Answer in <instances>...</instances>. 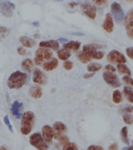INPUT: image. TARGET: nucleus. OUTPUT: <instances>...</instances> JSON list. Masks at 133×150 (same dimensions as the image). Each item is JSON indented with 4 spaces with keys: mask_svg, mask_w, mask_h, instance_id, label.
Returning <instances> with one entry per match:
<instances>
[{
    "mask_svg": "<svg viewBox=\"0 0 133 150\" xmlns=\"http://www.w3.org/2000/svg\"><path fill=\"white\" fill-rule=\"evenodd\" d=\"M81 47V42L78 41H69V42H66L65 44H64L63 48L67 50H78Z\"/></svg>",
    "mask_w": 133,
    "mask_h": 150,
    "instance_id": "aec40b11",
    "label": "nucleus"
},
{
    "mask_svg": "<svg viewBox=\"0 0 133 150\" xmlns=\"http://www.w3.org/2000/svg\"><path fill=\"white\" fill-rule=\"evenodd\" d=\"M10 32V30L6 28L5 27H2V26H0V35H2L3 36H6L8 35V33Z\"/></svg>",
    "mask_w": 133,
    "mask_h": 150,
    "instance_id": "f704fd0d",
    "label": "nucleus"
},
{
    "mask_svg": "<svg viewBox=\"0 0 133 150\" xmlns=\"http://www.w3.org/2000/svg\"><path fill=\"white\" fill-rule=\"evenodd\" d=\"M125 28L128 38L133 40V8L128 10L125 18Z\"/></svg>",
    "mask_w": 133,
    "mask_h": 150,
    "instance_id": "1a4fd4ad",
    "label": "nucleus"
},
{
    "mask_svg": "<svg viewBox=\"0 0 133 150\" xmlns=\"http://www.w3.org/2000/svg\"><path fill=\"white\" fill-rule=\"evenodd\" d=\"M102 27L106 32L111 33L113 30V17L111 16V13H106L104 21L103 23Z\"/></svg>",
    "mask_w": 133,
    "mask_h": 150,
    "instance_id": "2eb2a0df",
    "label": "nucleus"
},
{
    "mask_svg": "<svg viewBox=\"0 0 133 150\" xmlns=\"http://www.w3.org/2000/svg\"><path fill=\"white\" fill-rule=\"evenodd\" d=\"M123 120L126 124L131 125L133 123V116L129 113H125L123 115Z\"/></svg>",
    "mask_w": 133,
    "mask_h": 150,
    "instance_id": "7c9ffc66",
    "label": "nucleus"
},
{
    "mask_svg": "<svg viewBox=\"0 0 133 150\" xmlns=\"http://www.w3.org/2000/svg\"><path fill=\"white\" fill-rule=\"evenodd\" d=\"M15 5L9 0H0V13L6 17H11L13 13Z\"/></svg>",
    "mask_w": 133,
    "mask_h": 150,
    "instance_id": "6e6552de",
    "label": "nucleus"
},
{
    "mask_svg": "<svg viewBox=\"0 0 133 150\" xmlns=\"http://www.w3.org/2000/svg\"><path fill=\"white\" fill-rule=\"evenodd\" d=\"M59 142H60V145H61L62 146H64V145H66V143L69 142V139L68 138L66 137V136H63L59 140Z\"/></svg>",
    "mask_w": 133,
    "mask_h": 150,
    "instance_id": "c9c22d12",
    "label": "nucleus"
},
{
    "mask_svg": "<svg viewBox=\"0 0 133 150\" xmlns=\"http://www.w3.org/2000/svg\"><path fill=\"white\" fill-rule=\"evenodd\" d=\"M126 54L129 58L131 59H133V47H128L127 49L125 50Z\"/></svg>",
    "mask_w": 133,
    "mask_h": 150,
    "instance_id": "e433bc0d",
    "label": "nucleus"
},
{
    "mask_svg": "<svg viewBox=\"0 0 133 150\" xmlns=\"http://www.w3.org/2000/svg\"><path fill=\"white\" fill-rule=\"evenodd\" d=\"M29 95L34 99H39L42 96V90L40 86L37 85L31 86L29 91H28Z\"/></svg>",
    "mask_w": 133,
    "mask_h": 150,
    "instance_id": "a211bd4d",
    "label": "nucleus"
},
{
    "mask_svg": "<svg viewBox=\"0 0 133 150\" xmlns=\"http://www.w3.org/2000/svg\"><path fill=\"white\" fill-rule=\"evenodd\" d=\"M3 120H4V123H5L6 125L7 126L8 129L10 130V132L13 133V128L12 124L10 123V120H9V116H6L5 117H4V119H3Z\"/></svg>",
    "mask_w": 133,
    "mask_h": 150,
    "instance_id": "473e14b6",
    "label": "nucleus"
},
{
    "mask_svg": "<svg viewBox=\"0 0 133 150\" xmlns=\"http://www.w3.org/2000/svg\"><path fill=\"white\" fill-rule=\"evenodd\" d=\"M59 64V62L57 58L53 57L52 59H51L49 62H46L44 64H42V69H44L45 71H49L54 70L55 69H57V66Z\"/></svg>",
    "mask_w": 133,
    "mask_h": 150,
    "instance_id": "6ab92c4d",
    "label": "nucleus"
},
{
    "mask_svg": "<svg viewBox=\"0 0 133 150\" xmlns=\"http://www.w3.org/2000/svg\"><path fill=\"white\" fill-rule=\"evenodd\" d=\"M87 150H104V149L99 145H90Z\"/></svg>",
    "mask_w": 133,
    "mask_h": 150,
    "instance_id": "58836bf2",
    "label": "nucleus"
},
{
    "mask_svg": "<svg viewBox=\"0 0 133 150\" xmlns=\"http://www.w3.org/2000/svg\"><path fill=\"white\" fill-rule=\"evenodd\" d=\"M63 150H78V148L75 143L69 142L63 146Z\"/></svg>",
    "mask_w": 133,
    "mask_h": 150,
    "instance_id": "c756f323",
    "label": "nucleus"
},
{
    "mask_svg": "<svg viewBox=\"0 0 133 150\" xmlns=\"http://www.w3.org/2000/svg\"><path fill=\"white\" fill-rule=\"evenodd\" d=\"M55 130L49 125H45L42 128V135L44 141L47 144H52V139L54 138Z\"/></svg>",
    "mask_w": 133,
    "mask_h": 150,
    "instance_id": "f8f14e48",
    "label": "nucleus"
},
{
    "mask_svg": "<svg viewBox=\"0 0 133 150\" xmlns=\"http://www.w3.org/2000/svg\"><path fill=\"white\" fill-rule=\"evenodd\" d=\"M120 134H121V138L122 142L125 144H126V145H129V140H128V127H124L121 128Z\"/></svg>",
    "mask_w": 133,
    "mask_h": 150,
    "instance_id": "bb28decb",
    "label": "nucleus"
},
{
    "mask_svg": "<svg viewBox=\"0 0 133 150\" xmlns=\"http://www.w3.org/2000/svg\"><path fill=\"white\" fill-rule=\"evenodd\" d=\"M102 69V65L98 63H91L87 66V70L89 72H96Z\"/></svg>",
    "mask_w": 133,
    "mask_h": 150,
    "instance_id": "cd10ccee",
    "label": "nucleus"
},
{
    "mask_svg": "<svg viewBox=\"0 0 133 150\" xmlns=\"http://www.w3.org/2000/svg\"><path fill=\"white\" fill-rule=\"evenodd\" d=\"M53 129L55 130L54 138L56 140L58 141L63 136H64V134L66 133V130H67L66 125L62 123V122H59V121H57V122H55L53 123Z\"/></svg>",
    "mask_w": 133,
    "mask_h": 150,
    "instance_id": "ddd939ff",
    "label": "nucleus"
},
{
    "mask_svg": "<svg viewBox=\"0 0 133 150\" xmlns=\"http://www.w3.org/2000/svg\"><path fill=\"white\" fill-rule=\"evenodd\" d=\"M55 1H58V2H62V1H64V0H55Z\"/></svg>",
    "mask_w": 133,
    "mask_h": 150,
    "instance_id": "603ef678",
    "label": "nucleus"
},
{
    "mask_svg": "<svg viewBox=\"0 0 133 150\" xmlns=\"http://www.w3.org/2000/svg\"><path fill=\"white\" fill-rule=\"evenodd\" d=\"M109 150H118V145L116 143H113L109 146Z\"/></svg>",
    "mask_w": 133,
    "mask_h": 150,
    "instance_id": "37998d69",
    "label": "nucleus"
},
{
    "mask_svg": "<svg viewBox=\"0 0 133 150\" xmlns=\"http://www.w3.org/2000/svg\"><path fill=\"white\" fill-rule=\"evenodd\" d=\"M29 142L30 144L38 150L49 149V145L45 142L42 138V135L40 133H35L32 134L30 136Z\"/></svg>",
    "mask_w": 133,
    "mask_h": 150,
    "instance_id": "39448f33",
    "label": "nucleus"
},
{
    "mask_svg": "<svg viewBox=\"0 0 133 150\" xmlns=\"http://www.w3.org/2000/svg\"><path fill=\"white\" fill-rule=\"evenodd\" d=\"M73 66H74V64H73V62H71V61H65V62L63 64V67H64V69L66 71H70V70H71L73 69Z\"/></svg>",
    "mask_w": 133,
    "mask_h": 150,
    "instance_id": "2f4dec72",
    "label": "nucleus"
},
{
    "mask_svg": "<svg viewBox=\"0 0 133 150\" xmlns=\"http://www.w3.org/2000/svg\"><path fill=\"white\" fill-rule=\"evenodd\" d=\"M112 100L114 104H120L123 101V97L121 94V92L119 90H116L113 92V95H112Z\"/></svg>",
    "mask_w": 133,
    "mask_h": 150,
    "instance_id": "393cba45",
    "label": "nucleus"
},
{
    "mask_svg": "<svg viewBox=\"0 0 133 150\" xmlns=\"http://www.w3.org/2000/svg\"><path fill=\"white\" fill-rule=\"evenodd\" d=\"M94 75H95V72H90V73H86V74H85L84 76H83V78H84V79H89V78H92V77H93Z\"/></svg>",
    "mask_w": 133,
    "mask_h": 150,
    "instance_id": "c03bdc74",
    "label": "nucleus"
},
{
    "mask_svg": "<svg viewBox=\"0 0 133 150\" xmlns=\"http://www.w3.org/2000/svg\"><path fill=\"white\" fill-rule=\"evenodd\" d=\"M0 150H10L9 148L6 146V145H1L0 146Z\"/></svg>",
    "mask_w": 133,
    "mask_h": 150,
    "instance_id": "a18cd8bd",
    "label": "nucleus"
},
{
    "mask_svg": "<svg viewBox=\"0 0 133 150\" xmlns=\"http://www.w3.org/2000/svg\"><path fill=\"white\" fill-rule=\"evenodd\" d=\"M121 150H133V146H127V147H124Z\"/></svg>",
    "mask_w": 133,
    "mask_h": 150,
    "instance_id": "49530a36",
    "label": "nucleus"
},
{
    "mask_svg": "<svg viewBox=\"0 0 133 150\" xmlns=\"http://www.w3.org/2000/svg\"><path fill=\"white\" fill-rule=\"evenodd\" d=\"M132 144H133V141H132Z\"/></svg>",
    "mask_w": 133,
    "mask_h": 150,
    "instance_id": "5fc2aeb1",
    "label": "nucleus"
},
{
    "mask_svg": "<svg viewBox=\"0 0 133 150\" xmlns=\"http://www.w3.org/2000/svg\"><path fill=\"white\" fill-rule=\"evenodd\" d=\"M103 47H103L102 45L92 43V44L85 45L82 49V51L85 54H87L90 59L100 60L104 57V52L98 51V50L101 49Z\"/></svg>",
    "mask_w": 133,
    "mask_h": 150,
    "instance_id": "7ed1b4c3",
    "label": "nucleus"
},
{
    "mask_svg": "<svg viewBox=\"0 0 133 150\" xmlns=\"http://www.w3.org/2000/svg\"><path fill=\"white\" fill-rule=\"evenodd\" d=\"M105 69H106V71H111V72H115L116 71L115 68L112 64H107V65H106Z\"/></svg>",
    "mask_w": 133,
    "mask_h": 150,
    "instance_id": "ea45409f",
    "label": "nucleus"
},
{
    "mask_svg": "<svg viewBox=\"0 0 133 150\" xmlns=\"http://www.w3.org/2000/svg\"><path fill=\"white\" fill-rule=\"evenodd\" d=\"M106 58H107L109 63H111V64H120L126 63V62H127L124 54H122L118 50H113L109 52Z\"/></svg>",
    "mask_w": 133,
    "mask_h": 150,
    "instance_id": "423d86ee",
    "label": "nucleus"
},
{
    "mask_svg": "<svg viewBox=\"0 0 133 150\" xmlns=\"http://www.w3.org/2000/svg\"><path fill=\"white\" fill-rule=\"evenodd\" d=\"M78 2H81V3H85L86 2V0H78Z\"/></svg>",
    "mask_w": 133,
    "mask_h": 150,
    "instance_id": "8fccbe9b",
    "label": "nucleus"
},
{
    "mask_svg": "<svg viewBox=\"0 0 133 150\" xmlns=\"http://www.w3.org/2000/svg\"><path fill=\"white\" fill-rule=\"evenodd\" d=\"M28 76L24 72L17 71L13 72L8 78L7 86L10 89H20L27 83Z\"/></svg>",
    "mask_w": 133,
    "mask_h": 150,
    "instance_id": "f257e3e1",
    "label": "nucleus"
},
{
    "mask_svg": "<svg viewBox=\"0 0 133 150\" xmlns=\"http://www.w3.org/2000/svg\"><path fill=\"white\" fill-rule=\"evenodd\" d=\"M20 43L25 47H27V48H32V47H34L36 44V42H35V40H32L31 38H28L27 36H20Z\"/></svg>",
    "mask_w": 133,
    "mask_h": 150,
    "instance_id": "412c9836",
    "label": "nucleus"
},
{
    "mask_svg": "<svg viewBox=\"0 0 133 150\" xmlns=\"http://www.w3.org/2000/svg\"><path fill=\"white\" fill-rule=\"evenodd\" d=\"M124 111L126 112L127 113H131L133 112V107L132 105H127L125 108H124Z\"/></svg>",
    "mask_w": 133,
    "mask_h": 150,
    "instance_id": "79ce46f5",
    "label": "nucleus"
},
{
    "mask_svg": "<svg viewBox=\"0 0 133 150\" xmlns=\"http://www.w3.org/2000/svg\"><path fill=\"white\" fill-rule=\"evenodd\" d=\"M103 78L104 81L106 83L110 85L112 87L114 88H118L121 86V83L120 79H118V76L114 74V72H111V71H104L103 73Z\"/></svg>",
    "mask_w": 133,
    "mask_h": 150,
    "instance_id": "0eeeda50",
    "label": "nucleus"
},
{
    "mask_svg": "<svg viewBox=\"0 0 133 150\" xmlns=\"http://www.w3.org/2000/svg\"><path fill=\"white\" fill-rule=\"evenodd\" d=\"M47 78L40 69H35L33 71V82L36 84L43 85L46 83Z\"/></svg>",
    "mask_w": 133,
    "mask_h": 150,
    "instance_id": "4468645a",
    "label": "nucleus"
},
{
    "mask_svg": "<svg viewBox=\"0 0 133 150\" xmlns=\"http://www.w3.org/2000/svg\"><path fill=\"white\" fill-rule=\"evenodd\" d=\"M52 58V53L49 49L40 47L35 52L34 62L37 65H42L44 63L49 62Z\"/></svg>",
    "mask_w": 133,
    "mask_h": 150,
    "instance_id": "20e7f679",
    "label": "nucleus"
},
{
    "mask_svg": "<svg viewBox=\"0 0 133 150\" xmlns=\"http://www.w3.org/2000/svg\"><path fill=\"white\" fill-rule=\"evenodd\" d=\"M32 68H33V62L29 58L25 59L21 63V69L24 71L27 72V73H31L32 72Z\"/></svg>",
    "mask_w": 133,
    "mask_h": 150,
    "instance_id": "4be33fe9",
    "label": "nucleus"
},
{
    "mask_svg": "<svg viewBox=\"0 0 133 150\" xmlns=\"http://www.w3.org/2000/svg\"><path fill=\"white\" fill-rule=\"evenodd\" d=\"M123 93L125 98L130 103H133V90L130 86H125L123 89Z\"/></svg>",
    "mask_w": 133,
    "mask_h": 150,
    "instance_id": "b1692460",
    "label": "nucleus"
},
{
    "mask_svg": "<svg viewBox=\"0 0 133 150\" xmlns=\"http://www.w3.org/2000/svg\"><path fill=\"white\" fill-rule=\"evenodd\" d=\"M117 69L120 74H123L126 76H131L130 69H128V66H126L125 64H120L117 65Z\"/></svg>",
    "mask_w": 133,
    "mask_h": 150,
    "instance_id": "a878e982",
    "label": "nucleus"
},
{
    "mask_svg": "<svg viewBox=\"0 0 133 150\" xmlns=\"http://www.w3.org/2000/svg\"><path fill=\"white\" fill-rule=\"evenodd\" d=\"M92 1L97 6H104L107 3V0H92Z\"/></svg>",
    "mask_w": 133,
    "mask_h": 150,
    "instance_id": "4c0bfd02",
    "label": "nucleus"
},
{
    "mask_svg": "<svg viewBox=\"0 0 133 150\" xmlns=\"http://www.w3.org/2000/svg\"><path fill=\"white\" fill-rule=\"evenodd\" d=\"M23 103L19 101H13L11 106V112L17 119H20L22 117V114L20 113V108H22Z\"/></svg>",
    "mask_w": 133,
    "mask_h": 150,
    "instance_id": "f3484780",
    "label": "nucleus"
},
{
    "mask_svg": "<svg viewBox=\"0 0 133 150\" xmlns=\"http://www.w3.org/2000/svg\"><path fill=\"white\" fill-rule=\"evenodd\" d=\"M57 56L59 57V59L61 61H67V59H69L71 57V53L69 50L63 48V49L58 50Z\"/></svg>",
    "mask_w": 133,
    "mask_h": 150,
    "instance_id": "5701e85b",
    "label": "nucleus"
},
{
    "mask_svg": "<svg viewBox=\"0 0 133 150\" xmlns=\"http://www.w3.org/2000/svg\"><path fill=\"white\" fill-rule=\"evenodd\" d=\"M35 116L32 111H27L23 114L20 122V132L24 135H28L32 132L35 124Z\"/></svg>",
    "mask_w": 133,
    "mask_h": 150,
    "instance_id": "f03ea898",
    "label": "nucleus"
},
{
    "mask_svg": "<svg viewBox=\"0 0 133 150\" xmlns=\"http://www.w3.org/2000/svg\"><path fill=\"white\" fill-rule=\"evenodd\" d=\"M78 58L79 61H80L81 63H83V64L89 63V62L92 60V59H90L89 56H88L87 54H85L83 51L81 52V53H79V54H78Z\"/></svg>",
    "mask_w": 133,
    "mask_h": 150,
    "instance_id": "c85d7f7f",
    "label": "nucleus"
},
{
    "mask_svg": "<svg viewBox=\"0 0 133 150\" xmlns=\"http://www.w3.org/2000/svg\"><path fill=\"white\" fill-rule=\"evenodd\" d=\"M122 80L126 84H129V85L133 86V79L130 76H125L122 77Z\"/></svg>",
    "mask_w": 133,
    "mask_h": 150,
    "instance_id": "72a5a7b5",
    "label": "nucleus"
},
{
    "mask_svg": "<svg viewBox=\"0 0 133 150\" xmlns=\"http://www.w3.org/2000/svg\"><path fill=\"white\" fill-rule=\"evenodd\" d=\"M126 1H128V2H132V1H133V0H126Z\"/></svg>",
    "mask_w": 133,
    "mask_h": 150,
    "instance_id": "864d4df0",
    "label": "nucleus"
},
{
    "mask_svg": "<svg viewBox=\"0 0 133 150\" xmlns=\"http://www.w3.org/2000/svg\"><path fill=\"white\" fill-rule=\"evenodd\" d=\"M59 42H61L62 43H64V44H65L66 42H67V40H66V39H60Z\"/></svg>",
    "mask_w": 133,
    "mask_h": 150,
    "instance_id": "de8ad7c7",
    "label": "nucleus"
},
{
    "mask_svg": "<svg viewBox=\"0 0 133 150\" xmlns=\"http://www.w3.org/2000/svg\"><path fill=\"white\" fill-rule=\"evenodd\" d=\"M18 53L20 54V56H24L27 54V51H26V50L24 48H23V47H18Z\"/></svg>",
    "mask_w": 133,
    "mask_h": 150,
    "instance_id": "a19ab883",
    "label": "nucleus"
},
{
    "mask_svg": "<svg viewBox=\"0 0 133 150\" xmlns=\"http://www.w3.org/2000/svg\"><path fill=\"white\" fill-rule=\"evenodd\" d=\"M81 10L87 17H89L90 19H95L96 16V7L95 6L92 5L91 3L85 2V3H81L80 5Z\"/></svg>",
    "mask_w": 133,
    "mask_h": 150,
    "instance_id": "9b49d317",
    "label": "nucleus"
},
{
    "mask_svg": "<svg viewBox=\"0 0 133 150\" xmlns=\"http://www.w3.org/2000/svg\"><path fill=\"white\" fill-rule=\"evenodd\" d=\"M39 47L42 48H47L53 50H59L60 43L57 40H48V41H42L39 43Z\"/></svg>",
    "mask_w": 133,
    "mask_h": 150,
    "instance_id": "dca6fc26",
    "label": "nucleus"
},
{
    "mask_svg": "<svg viewBox=\"0 0 133 150\" xmlns=\"http://www.w3.org/2000/svg\"><path fill=\"white\" fill-rule=\"evenodd\" d=\"M33 24H34V25H37V26H38V25H39L38 22H34Z\"/></svg>",
    "mask_w": 133,
    "mask_h": 150,
    "instance_id": "3c124183",
    "label": "nucleus"
},
{
    "mask_svg": "<svg viewBox=\"0 0 133 150\" xmlns=\"http://www.w3.org/2000/svg\"><path fill=\"white\" fill-rule=\"evenodd\" d=\"M111 13L113 14V19L117 23L121 22L124 20L125 13L121 6L117 2H114L111 4Z\"/></svg>",
    "mask_w": 133,
    "mask_h": 150,
    "instance_id": "9d476101",
    "label": "nucleus"
},
{
    "mask_svg": "<svg viewBox=\"0 0 133 150\" xmlns=\"http://www.w3.org/2000/svg\"><path fill=\"white\" fill-rule=\"evenodd\" d=\"M69 5L71 7H74V6H75L77 5L76 3H69Z\"/></svg>",
    "mask_w": 133,
    "mask_h": 150,
    "instance_id": "09e8293b",
    "label": "nucleus"
}]
</instances>
